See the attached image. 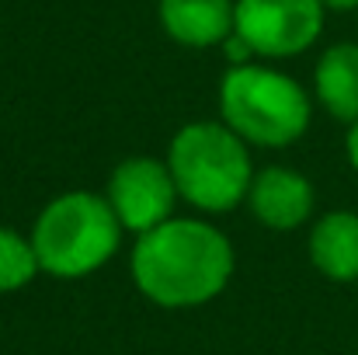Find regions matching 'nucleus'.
Wrapping results in <instances>:
<instances>
[{"label":"nucleus","instance_id":"obj_3","mask_svg":"<svg viewBox=\"0 0 358 355\" xmlns=\"http://www.w3.org/2000/svg\"><path fill=\"white\" fill-rule=\"evenodd\" d=\"M122 244V223L105 195L63 192L38 213L31 247L38 265L52 279H87L105 268Z\"/></svg>","mask_w":358,"mask_h":355},{"label":"nucleus","instance_id":"obj_6","mask_svg":"<svg viewBox=\"0 0 358 355\" xmlns=\"http://www.w3.org/2000/svg\"><path fill=\"white\" fill-rule=\"evenodd\" d=\"M105 199L115 209L122 230L139 237L160 223H167L174 216V206L181 195H178V185L171 178L167 160L143 153V157H125L112 171Z\"/></svg>","mask_w":358,"mask_h":355},{"label":"nucleus","instance_id":"obj_13","mask_svg":"<svg viewBox=\"0 0 358 355\" xmlns=\"http://www.w3.org/2000/svg\"><path fill=\"white\" fill-rule=\"evenodd\" d=\"M324 7H334V11H352V7H358V0H320Z\"/></svg>","mask_w":358,"mask_h":355},{"label":"nucleus","instance_id":"obj_5","mask_svg":"<svg viewBox=\"0 0 358 355\" xmlns=\"http://www.w3.org/2000/svg\"><path fill=\"white\" fill-rule=\"evenodd\" d=\"M324 28L320 0H237L234 32L254 56L285 60L317 42Z\"/></svg>","mask_w":358,"mask_h":355},{"label":"nucleus","instance_id":"obj_9","mask_svg":"<svg viewBox=\"0 0 358 355\" xmlns=\"http://www.w3.org/2000/svg\"><path fill=\"white\" fill-rule=\"evenodd\" d=\"M310 261L331 282H358V213H324L310 230Z\"/></svg>","mask_w":358,"mask_h":355},{"label":"nucleus","instance_id":"obj_4","mask_svg":"<svg viewBox=\"0 0 358 355\" xmlns=\"http://www.w3.org/2000/svg\"><path fill=\"white\" fill-rule=\"evenodd\" d=\"M223 122L250 146H289L310 129V95L282 70L243 63L230 67L220 84Z\"/></svg>","mask_w":358,"mask_h":355},{"label":"nucleus","instance_id":"obj_10","mask_svg":"<svg viewBox=\"0 0 358 355\" xmlns=\"http://www.w3.org/2000/svg\"><path fill=\"white\" fill-rule=\"evenodd\" d=\"M317 102L327 109V116L338 122H358V46L341 42L331 46L313 70Z\"/></svg>","mask_w":358,"mask_h":355},{"label":"nucleus","instance_id":"obj_7","mask_svg":"<svg viewBox=\"0 0 358 355\" xmlns=\"http://www.w3.org/2000/svg\"><path fill=\"white\" fill-rule=\"evenodd\" d=\"M247 206L254 220L264 223L268 230H296L313 213V185L306 174L271 164V167L254 171Z\"/></svg>","mask_w":358,"mask_h":355},{"label":"nucleus","instance_id":"obj_2","mask_svg":"<svg viewBox=\"0 0 358 355\" xmlns=\"http://www.w3.org/2000/svg\"><path fill=\"white\" fill-rule=\"evenodd\" d=\"M167 167L178 195L202 213H227L247 202L254 164L250 143L220 122H188L174 132L167 146Z\"/></svg>","mask_w":358,"mask_h":355},{"label":"nucleus","instance_id":"obj_8","mask_svg":"<svg viewBox=\"0 0 358 355\" xmlns=\"http://www.w3.org/2000/svg\"><path fill=\"white\" fill-rule=\"evenodd\" d=\"M237 0H160L164 32L192 49L223 46L234 35Z\"/></svg>","mask_w":358,"mask_h":355},{"label":"nucleus","instance_id":"obj_11","mask_svg":"<svg viewBox=\"0 0 358 355\" xmlns=\"http://www.w3.org/2000/svg\"><path fill=\"white\" fill-rule=\"evenodd\" d=\"M42 272L38 254L31 247V237L17 234L10 227H0V293H17L35 282Z\"/></svg>","mask_w":358,"mask_h":355},{"label":"nucleus","instance_id":"obj_1","mask_svg":"<svg viewBox=\"0 0 358 355\" xmlns=\"http://www.w3.org/2000/svg\"><path fill=\"white\" fill-rule=\"evenodd\" d=\"M234 261V244L216 223L171 216L136 237L129 272L150 303L164 310H192L227 289Z\"/></svg>","mask_w":358,"mask_h":355},{"label":"nucleus","instance_id":"obj_12","mask_svg":"<svg viewBox=\"0 0 358 355\" xmlns=\"http://www.w3.org/2000/svg\"><path fill=\"white\" fill-rule=\"evenodd\" d=\"M345 146H348V160H352V167L358 171V122L348 125V139H345Z\"/></svg>","mask_w":358,"mask_h":355}]
</instances>
